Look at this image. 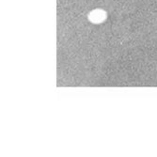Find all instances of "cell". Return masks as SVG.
<instances>
[{
    "instance_id": "6da1fadb",
    "label": "cell",
    "mask_w": 157,
    "mask_h": 157,
    "mask_svg": "<svg viewBox=\"0 0 157 157\" xmlns=\"http://www.w3.org/2000/svg\"><path fill=\"white\" fill-rule=\"evenodd\" d=\"M105 18H106V13L103 10H94L89 15V19L90 20V22L95 24L104 22Z\"/></svg>"
}]
</instances>
